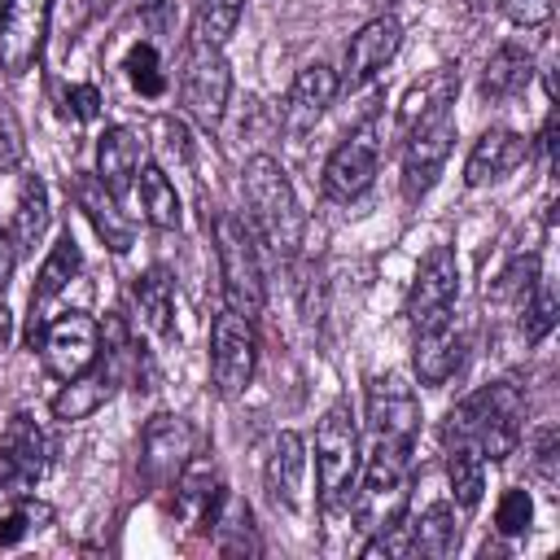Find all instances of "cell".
Instances as JSON below:
<instances>
[{
  "label": "cell",
  "instance_id": "6da1fadb",
  "mask_svg": "<svg viewBox=\"0 0 560 560\" xmlns=\"http://www.w3.org/2000/svg\"><path fill=\"white\" fill-rule=\"evenodd\" d=\"M525 389L516 381H490L459 398L442 420V446H472L481 459H508L521 442Z\"/></svg>",
  "mask_w": 560,
  "mask_h": 560
},
{
  "label": "cell",
  "instance_id": "7a4b0ae2",
  "mask_svg": "<svg viewBox=\"0 0 560 560\" xmlns=\"http://www.w3.org/2000/svg\"><path fill=\"white\" fill-rule=\"evenodd\" d=\"M241 188H245L249 219H254V232L262 236V245L276 258H293L306 241V214L298 206V192H293L284 166L271 153H254L241 171Z\"/></svg>",
  "mask_w": 560,
  "mask_h": 560
},
{
  "label": "cell",
  "instance_id": "3957f363",
  "mask_svg": "<svg viewBox=\"0 0 560 560\" xmlns=\"http://www.w3.org/2000/svg\"><path fill=\"white\" fill-rule=\"evenodd\" d=\"M359 420L346 398H337L319 429H315V481H319V508L324 512H346L359 486Z\"/></svg>",
  "mask_w": 560,
  "mask_h": 560
},
{
  "label": "cell",
  "instance_id": "277c9868",
  "mask_svg": "<svg viewBox=\"0 0 560 560\" xmlns=\"http://www.w3.org/2000/svg\"><path fill=\"white\" fill-rule=\"evenodd\" d=\"M214 254H219V280H223L228 306L254 319L262 311V302H267V289H262L254 232L236 214H219L214 219Z\"/></svg>",
  "mask_w": 560,
  "mask_h": 560
},
{
  "label": "cell",
  "instance_id": "5b68a950",
  "mask_svg": "<svg viewBox=\"0 0 560 560\" xmlns=\"http://www.w3.org/2000/svg\"><path fill=\"white\" fill-rule=\"evenodd\" d=\"M258 368V332L254 319L223 306L210 324V381L219 389V398H236L249 389Z\"/></svg>",
  "mask_w": 560,
  "mask_h": 560
},
{
  "label": "cell",
  "instance_id": "8992f818",
  "mask_svg": "<svg viewBox=\"0 0 560 560\" xmlns=\"http://www.w3.org/2000/svg\"><path fill=\"white\" fill-rule=\"evenodd\" d=\"M179 96H184L188 114L201 127L223 122V109H228V96H232V70H228V57H223L219 44H206L197 35L188 39L184 70H179Z\"/></svg>",
  "mask_w": 560,
  "mask_h": 560
},
{
  "label": "cell",
  "instance_id": "52a82bcc",
  "mask_svg": "<svg viewBox=\"0 0 560 560\" xmlns=\"http://www.w3.org/2000/svg\"><path fill=\"white\" fill-rule=\"evenodd\" d=\"M451 149H455V114H451V109H442V114H433V118H424V122H416V127L407 131V144H402V175H398L407 201H420V197L433 192L438 175L446 171Z\"/></svg>",
  "mask_w": 560,
  "mask_h": 560
},
{
  "label": "cell",
  "instance_id": "ba28073f",
  "mask_svg": "<svg viewBox=\"0 0 560 560\" xmlns=\"http://www.w3.org/2000/svg\"><path fill=\"white\" fill-rule=\"evenodd\" d=\"M39 354H44V368L57 381H70V376L88 372L101 359V324L88 311H66L52 324H44Z\"/></svg>",
  "mask_w": 560,
  "mask_h": 560
},
{
  "label": "cell",
  "instance_id": "9c48e42d",
  "mask_svg": "<svg viewBox=\"0 0 560 560\" xmlns=\"http://www.w3.org/2000/svg\"><path fill=\"white\" fill-rule=\"evenodd\" d=\"M459 298V262L451 254V245H433L407 289V319L420 328H433L442 319H451V306Z\"/></svg>",
  "mask_w": 560,
  "mask_h": 560
},
{
  "label": "cell",
  "instance_id": "30bf717a",
  "mask_svg": "<svg viewBox=\"0 0 560 560\" xmlns=\"http://www.w3.org/2000/svg\"><path fill=\"white\" fill-rule=\"evenodd\" d=\"M48 4L52 0H0V70L9 79L26 74L39 61L48 35Z\"/></svg>",
  "mask_w": 560,
  "mask_h": 560
},
{
  "label": "cell",
  "instance_id": "8fae6325",
  "mask_svg": "<svg viewBox=\"0 0 560 560\" xmlns=\"http://www.w3.org/2000/svg\"><path fill=\"white\" fill-rule=\"evenodd\" d=\"M44 468H48V438H44V429L26 411L9 416V424L0 433V490L26 494L44 477Z\"/></svg>",
  "mask_w": 560,
  "mask_h": 560
},
{
  "label": "cell",
  "instance_id": "7c38bea8",
  "mask_svg": "<svg viewBox=\"0 0 560 560\" xmlns=\"http://www.w3.org/2000/svg\"><path fill=\"white\" fill-rule=\"evenodd\" d=\"M376 162H381V136H376V127L368 122V127L350 131V140H341V144L328 153V162H324V197H332V201H354V197L372 184Z\"/></svg>",
  "mask_w": 560,
  "mask_h": 560
},
{
  "label": "cell",
  "instance_id": "4fadbf2b",
  "mask_svg": "<svg viewBox=\"0 0 560 560\" xmlns=\"http://www.w3.org/2000/svg\"><path fill=\"white\" fill-rule=\"evenodd\" d=\"M368 424L372 438L385 442H416L420 433V398L402 376H376L368 385Z\"/></svg>",
  "mask_w": 560,
  "mask_h": 560
},
{
  "label": "cell",
  "instance_id": "5bb4252c",
  "mask_svg": "<svg viewBox=\"0 0 560 560\" xmlns=\"http://www.w3.org/2000/svg\"><path fill=\"white\" fill-rule=\"evenodd\" d=\"M398 44H402V22H398L394 13L368 18V22L350 35V44H346V70H341L337 79H341L346 88H359V83L376 79V74L394 61Z\"/></svg>",
  "mask_w": 560,
  "mask_h": 560
},
{
  "label": "cell",
  "instance_id": "9a60e30c",
  "mask_svg": "<svg viewBox=\"0 0 560 560\" xmlns=\"http://www.w3.org/2000/svg\"><path fill=\"white\" fill-rule=\"evenodd\" d=\"M197 451V429L184 420V416H171V411H158L149 424H144V438H140V459H144V472L166 481L175 477Z\"/></svg>",
  "mask_w": 560,
  "mask_h": 560
},
{
  "label": "cell",
  "instance_id": "2e32d148",
  "mask_svg": "<svg viewBox=\"0 0 560 560\" xmlns=\"http://www.w3.org/2000/svg\"><path fill=\"white\" fill-rule=\"evenodd\" d=\"M529 158V140L508 131V127H490L472 140L468 149V162H464V184L468 188H481V184H494L503 175H512L521 162Z\"/></svg>",
  "mask_w": 560,
  "mask_h": 560
},
{
  "label": "cell",
  "instance_id": "e0dca14e",
  "mask_svg": "<svg viewBox=\"0 0 560 560\" xmlns=\"http://www.w3.org/2000/svg\"><path fill=\"white\" fill-rule=\"evenodd\" d=\"M337 92H341V79H337L332 66L315 61V66L298 70V79H293V88H289V96H284V127H289L293 136L311 131V127L324 118V109L332 105Z\"/></svg>",
  "mask_w": 560,
  "mask_h": 560
},
{
  "label": "cell",
  "instance_id": "ac0fdd59",
  "mask_svg": "<svg viewBox=\"0 0 560 560\" xmlns=\"http://www.w3.org/2000/svg\"><path fill=\"white\" fill-rule=\"evenodd\" d=\"M140 162H144V136L136 127H105V136L96 144V179L114 197L131 192V179H136Z\"/></svg>",
  "mask_w": 560,
  "mask_h": 560
},
{
  "label": "cell",
  "instance_id": "d6986e66",
  "mask_svg": "<svg viewBox=\"0 0 560 560\" xmlns=\"http://www.w3.org/2000/svg\"><path fill=\"white\" fill-rule=\"evenodd\" d=\"M74 201H79V210L88 214V223L96 228V236L114 249V254H127L131 249V241H136V232H131V223H127V214L118 210V197L96 179V171L92 175H79L74 179Z\"/></svg>",
  "mask_w": 560,
  "mask_h": 560
},
{
  "label": "cell",
  "instance_id": "ffe728a7",
  "mask_svg": "<svg viewBox=\"0 0 560 560\" xmlns=\"http://www.w3.org/2000/svg\"><path fill=\"white\" fill-rule=\"evenodd\" d=\"M459 363H464V337H459V328L451 319L416 332L411 368H416V381L420 385H446L459 372Z\"/></svg>",
  "mask_w": 560,
  "mask_h": 560
},
{
  "label": "cell",
  "instance_id": "44dd1931",
  "mask_svg": "<svg viewBox=\"0 0 560 560\" xmlns=\"http://www.w3.org/2000/svg\"><path fill=\"white\" fill-rule=\"evenodd\" d=\"M302 477H306V442L284 429V433H276L271 455H267V464H262V486H267L271 503L298 508V499H302Z\"/></svg>",
  "mask_w": 560,
  "mask_h": 560
},
{
  "label": "cell",
  "instance_id": "7402d4cb",
  "mask_svg": "<svg viewBox=\"0 0 560 560\" xmlns=\"http://www.w3.org/2000/svg\"><path fill=\"white\" fill-rule=\"evenodd\" d=\"M455 92H459V66H438V70L420 74V79L402 92V101H398V127L411 131L416 122H424V118L451 109V105H455Z\"/></svg>",
  "mask_w": 560,
  "mask_h": 560
},
{
  "label": "cell",
  "instance_id": "603a6c76",
  "mask_svg": "<svg viewBox=\"0 0 560 560\" xmlns=\"http://www.w3.org/2000/svg\"><path fill=\"white\" fill-rule=\"evenodd\" d=\"M223 503V490H219V472L210 459H188L179 472H175V512L192 525H210L214 512Z\"/></svg>",
  "mask_w": 560,
  "mask_h": 560
},
{
  "label": "cell",
  "instance_id": "cb8c5ba5",
  "mask_svg": "<svg viewBox=\"0 0 560 560\" xmlns=\"http://www.w3.org/2000/svg\"><path fill=\"white\" fill-rule=\"evenodd\" d=\"M114 385H118V376L109 372V368H88V372H79V376H70L57 394H52V416L57 420H66V424H74V420H88V416H96L105 402H109V394H114Z\"/></svg>",
  "mask_w": 560,
  "mask_h": 560
},
{
  "label": "cell",
  "instance_id": "d4e9b609",
  "mask_svg": "<svg viewBox=\"0 0 560 560\" xmlns=\"http://www.w3.org/2000/svg\"><path fill=\"white\" fill-rule=\"evenodd\" d=\"M83 271V249H79V241L70 236V232H61L57 236V245L48 249V258H44V267H39V276H35V289H31V319L74 280Z\"/></svg>",
  "mask_w": 560,
  "mask_h": 560
},
{
  "label": "cell",
  "instance_id": "484cf974",
  "mask_svg": "<svg viewBox=\"0 0 560 560\" xmlns=\"http://www.w3.org/2000/svg\"><path fill=\"white\" fill-rule=\"evenodd\" d=\"M529 79H534V57L521 44H503V48H494V57L481 70V96L486 101L521 96L529 88Z\"/></svg>",
  "mask_w": 560,
  "mask_h": 560
},
{
  "label": "cell",
  "instance_id": "4316f807",
  "mask_svg": "<svg viewBox=\"0 0 560 560\" xmlns=\"http://www.w3.org/2000/svg\"><path fill=\"white\" fill-rule=\"evenodd\" d=\"M131 302H136V315H140V324L149 332H158V337H171L175 332V319H171L175 315V284H171V276L162 267H149L136 280Z\"/></svg>",
  "mask_w": 560,
  "mask_h": 560
},
{
  "label": "cell",
  "instance_id": "83f0119b",
  "mask_svg": "<svg viewBox=\"0 0 560 560\" xmlns=\"http://www.w3.org/2000/svg\"><path fill=\"white\" fill-rule=\"evenodd\" d=\"M44 232H48V188H44V179H39V175H22L18 206H13V223H9L13 249H18V254L35 249Z\"/></svg>",
  "mask_w": 560,
  "mask_h": 560
},
{
  "label": "cell",
  "instance_id": "f1b7e54d",
  "mask_svg": "<svg viewBox=\"0 0 560 560\" xmlns=\"http://www.w3.org/2000/svg\"><path fill=\"white\" fill-rule=\"evenodd\" d=\"M455 547H459L455 508L451 503H429L411 525V551H420L429 560H446V556H455Z\"/></svg>",
  "mask_w": 560,
  "mask_h": 560
},
{
  "label": "cell",
  "instance_id": "f546056e",
  "mask_svg": "<svg viewBox=\"0 0 560 560\" xmlns=\"http://www.w3.org/2000/svg\"><path fill=\"white\" fill-rule=\"evenodd\" d=\"M136 192H140V210H144V219L153 228H162V232L179 228V192H175V184L166 179L162 166H144Z\"/></svg>",
  "mask_w": 560,
  "mask_h": 560
},
{
  "label": "cell",
  "instance_id": "4dcf8cb0",
  "mask_svg": "<svg viewBox=\"0 0 560 560\" xmlns=\"http://www.w3.org/2000/svg\"><path fill=\"white\" fill-rule=\"evenodd\" d=\"M446 481H451L455 503L464 512H472L486 490V459L472 446H446Z\"/></svg>",
  "mask_w": 560,
  "mask_h": 560
},
{
  "label": "cell",
  "instance_id": "1f68e13d",
  "mask_svg": "<svg viewBox=\"0 0 560 560\" xmlns=\"http://www.w3.org/2000/svg\"><path fill=\"white\" fill-rule=\"evenodd\" d=\"M538 271H542V267H538V254H516L494 280H486V298H490V302H512V306H521V302L529 298V289L542 280Z\"/></svg>",
  "mask_w": 560,
  "mask_h": 560
},
{
  "label": "cell",
  "instance_id": "d6a6232c",
  "mask_svg": "<svg viewBox=\"0 0 560 560\" xmlns=\"http://www.w3.org/2000/svg\"><path fill=\"white\" fill-rule=\"evenodd\" d=\"M122 70H127V83H131L140 96H162V92H166V70H162V57H158V48H153L149 39L131 44Z\"/></svg>",
  "mask_w": 560,
  "mask_h": 560
},
{
  "label": "cell",
  "instance_id": "836d02e7",
  "mask_svg": "<svg viewBox=\"0 0 560 560\" xmlns=\"http://www.w3.org/2000/svg\"><path fill=\"white\" fill-rule=\"evenodd\" d=\"M241 13H245V0H197V39L223 48V39L236 31Z\"/></svg>",
  "mask_w": 560,
  "mask_h": 560
},
{
  "label": "cell",
  "instance_id": "e575fe53",
  "mask_svg": "<svg viewBox=\"0 0 560 560\" xmlns=\"http://www.w3.org/2000/svg\"><path fill=\"white\" fill-rule=\"evenodd\" d=\"M44 525H52V508L39 503V499H22L18 494V508L9 516H0V547H18L26 534H35Z\"/></svg>",
  "mask_w": 560,
  "mask_h": 560
},
{
  "label": "cell",
  "instance_id": "d590c367",
  "mask_svg": "<svg viewBox=\"0 0 560 560\" xmlns=\"http://www.w3.org/2000/svg\"><path fill=\"white\" fill-rule=\"evenodd\" d=\"M521 311H525L521 332H525V341H529V346H538V341L556 328V293H551V284H547V280H538V284L529 289V298L521 302Z\"/></svg>",
  "mask_w": 560,
  "mask_h": 560
},
{
  "label": "cell",
  "instance_id": "8d00e7d4",
  "mask_svg": "<svg viewBox=\"0 0 560 560\" xmlns=\"http://www.w3.org/2000/svg\"><path fill=\"white\" fill-rule=\"evenodd\" d=\"M529 521H534V499H529V490H508V494L499 499V508H494V529L508 534V538H516V534L529 529Z\"/></svg>",
  "mask_w": 560,
  "mask_h": 560
},
{
  "label": "cell",
  "instance_id": "74e56055",
  "mask_svg": "<svg viewBox=\"0 0 560 560\" xmlns=\"http://www.w3.org/2000/svg\"><path fill=\"white\" fill-rule=\"evenodd\" d=\"M26 158V144H22V127L9 109V101H0V171H18Z\"/></svg>",
  "mask_w": 560,
  "mask_h": 560
},
{
  "label": "cell",
  "instance_id": "f35d334b",
  "mask_svg": "<svg viewBox=\"0 0 560 560\" xmlns=\"http://www.w3.org/2000/svg\"><path fill=\"white\" fill-rule=\"evenodd\" d=\"M499 9H503V18H508L512 26L534 31V26H547V22H551L556 0H499Z\"/></svg>",
  "mask_w": 560,
  "mask_h": 560
},
{
  "label": "cell",
  "instance_id": "ab89813d",
  "mask_svg": "<svg viewBox=\"0 0 560 560\" xmlns=\"http://www.w3.org/2000/svg\"><path fill=\"white\" fill-rule=\"evenodd\" d=\"M556 464H560V446H556V433L547 429L538 438V446H534V477L542 486H556Z\"/></svg>",
  "mask_w": 560,
  "mask_h": 560
},
{
  "label": "cell",
  "instance_id": "60d3db41",
  "mask_svg": "<svg viewBox=\"0 0 560 560\" xmlns=\"http://www.w3.org/2000/svg\"><path fill=\"white\" fill-rule=\"evenodd\" d=\"M66 105H70L74 118H96L101 114V92L92 83H79V88L66 92Z\"/></svg>",
  "mask_w": 560,
  "mask_h": 560
},
{
  "label": "cell",
  "instance_id": "b9f144b4",
  "mask_svg": "<svg viewBox=\"0 0 560 560\" xmlns=\"http://www.w3.org/2000/svg\"><path fill=\"white\" fill-rule=\"evenodd\" d=\"M13 258H18V249H13V236L0 228V289H4V280H9V271H13Z\"/></svg>",
  "mask_w": 560,
  "mask_h": 560
},
{
  "label": "cell",
  "instance_id": "7bdbcfd3",
  "mask_svg": "<svg viewBox=\"0 0 560 560\" xmlns=\"http://www.w3.org/2000/svg\"><path fill=\"white\" fill-rule=\"evenodd\" d=\"M9 341H13V315H9V306L0 302V350H9Z\"/></svg>",
  "mask_w": 560,
  "mask_h": 560
},
{
  "label": "cell",
  "instance_id": "ee69618b",
  "mask_svg": "<svg viewBox=\"0 0 560 560\" xmlns=\"http://www.w3.org/2000/svg\"><path fill=\"white\" fill-rule=\"evenodd\" d=\"M105 4H109V0H92V9H105Z\"/></svg>",
  "mask_w": 560,
  "mask_h": 560
},
{
  "label": "cell",
  "instance_id": "f6af8a7d",
  "mask_svg": "<svg viewBox=\"0 0 560 560\" xmlns=\"http://www.w3.org/2000/svg\"><path fill=\"white\" fill-rule=\"evenodd\" d=\"M381 4H389V0H381Z\"/></svg>",
  "mask_w": 560,
  "mask_h": 560
}]
</instances>
